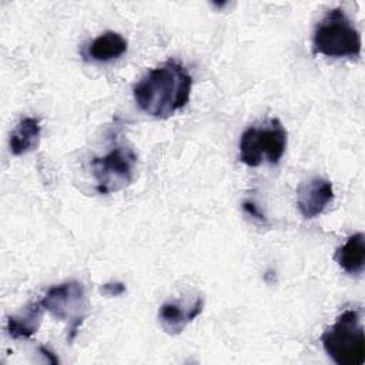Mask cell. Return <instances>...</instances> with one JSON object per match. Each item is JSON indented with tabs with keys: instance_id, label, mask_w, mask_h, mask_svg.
Returning <instances> with one entry per match:
<instances>
[{
	"instance_id": "1",
	"label": "cell",
	"mask_w": 365,
	"mask_h": 365,
	"mask_svg": "<svg viewBox=\"0 0 365 365\" xmlns=\"http://www.w3.org/2000/svg\"><path fill=\"white\" fill-rule=\"evenodd\" d=\"M192 77L184 66L174 60L164 61L145 73L134 86L135 104L145 114L168 118L190 101Z\"/></svg>"
},
{
	"instance_id": "2",
	"label": "cell",
	"mask_w": 365,
	"mask_h": 365,
	"mask_svg": "<svg viewBox=\"0 0 365 365\" xmlns=\"http://www.w3.org/2000/svg\"><path fill=\"white\" fill-rule=\"evenodd\" d=\"M361 34L341 7L331 9L318 21L312 37V50L332 58H355L361 54Z\"/></svg>"
},
{
	"instance_id": "12",
	"label": "cell",
	"mask_w": 365,
	"mask_h": 365,
	"mask_svg": "<svg viewBox=\"0 0 365 365\" xmlns=\"http://www.w3.org/2000/svg\"><path fill=\"white\" fill-rule=\"evenodd\" d=\"M44 308L41 307L40 301L30 304L23 314L11 315L7 318V332L13 339H27L31 338L40 324L43 317Z\"/></svg>"
},
{
	"instance_id": "14",
	"label": "cell",
	"mask_w": 365,
	"mask_h": 365,
	"mask_svg": "<svg viewBox=\"0 0 365 365\" xmlns=\"http://www.w3.org/2000/svg\"><path fill=\"white\" fill-rule=\"evenodd\" d=\"M244 210L248 212V214H251L252 217H255V218H258L259 221H265V218H264V215L258 211V208H257V205L254 204V202H250V201H245L244 202Z\"/></svg>"
},
{
	"instance_id": "4",
	"label": "cell",
	"mask_w": 365,
	"mask_h": 365,
	"mask_svg": "<svg viewBox=\"0 0 365 365\" xmlns=\"http://www.w3.org/2000/svg\"><path fill=\"white\" fill-rule=\"evenodd\" d=\"M287 148V130L278 118L247 128L240 138V161L248 167L278 164Z\"/></svg>"
},
{
	"instance_id": "7",
	"label": "cell",
	"mask_w": 365,
	"mask_h": 365,
	"mask_svg": "<svg viewBox=\"0 0 365 365\" xmlns=\"http://www.w3.org/2000/svg\"><path fill=\"white\" fill-rule=\"evenodd\" d=\"M334 200L332 182L322 177L304 181L297 188V205L304 218H315Z\"/></svg>"
},
{
	"instance_id": "3",
	"label": "cell",
	"mask_w": 365,
	"mask_h": 365,
	"mask_svg": "<svg viewBox=\"0 0 365 365\" xmlns=\"http://www.w3.org/2000/svg\"><path fill=\"white\" fill-rule=\"evenodd\" d=\"M322 346L336 365H362L365 361V335L361 314L349 308L321 336Z\"/></svg>"
},
{
	"instance_id": "13",
	"label": "cell",
	"mask_w": 365,
	"mask_h": 365,
	"mask_svg": "<svg viewBox=\"0 0 365 365\" xmlns=\"http://www.w3.org/2000/svg\"><path fill=\"white\" fill-rule=\"evenodd\" d=\"M100 292L106 297H118L125 292V285L123 282H107L100 288Z\"/></svg>"
},
{
	"instance_id": "9",
	"label": "cell",
	"mask_w": 365,
	"mask_h": 365,
	"mask_svg": "<svg viewBox=\"0 0 365 365\" xmlns=\"http://www.w3.org/2000/svg\"><path fill=\"white\" fill-rule=\"evenodd\" d=\"M127 51V40L115 31H104L91 40L83 51L86 60L111 61Z\"/></svg>"
},
{
	"instance_id": "8",
	"label": "cell",
	"mask_w": 365,
	"mask_h": 365,
	"mask_svg": "<svg viewBox=\"0 0 365 365\" xmlns=\"http://www.w3.org/2000/svg\"><path fill=\"white\" fill-rule=\"evenodd\" d=\"M202 298H197L187 308L178 302H165L158 309L160 325L168 334H180L191 321H194L202 312Z\"/></svg>"
},
{
	"instance_id": "6",
	"label": "cell",
	"mask_w": 365,
	"mask_h": 365,
	"mask_svg": "<svg viewBox=\"0 0 365 365\" xmlns=\"http://www.w3.org/2000/svg\"><path fill=\"white\" fill-rule=\"evenodd\" d=\"M137 157L128 147L118 145L103 157L91 160V173L100 194H110L125 188L134 177Z\"/></svg>"
},
{
	"instance_id": "11",
	"label": "cell",
	"mask_w": 365,
	"mask_h": 365,
	"mask_svg": "<svg viewBox=\"0 0 365 365\" xmlns=\"http://www.w3.org/2000/svg\"><path fill=\"white\" fill-rule=\"evenodd\" d=\"M40 121L36 117H24L19 121L16 128L10 134L9 145L14 155L26 154L34 150L40 141Z\"/></svg>"
},
{
	"instance_id": "10",
	"label": "cell",
	"mask_w": 365,
	"mask_h": 365,
	"mask_svg": "<svg viewBox=\"0 0 365 365\" xmlns=\"http://www.w3.org/2000/svg\"><path fill=\"white\" fill-rule=\"evenodd\" d=\"M335 259L338 265L351 275H359L365 267V237L356 232L336 250Z\"/></svg>"
},
{
	"instance_id": "5",
	"label": "cell",
	"mask_w": 365,
	"mask_h": 365,
	"mask_svg": "<svg viewBox=\"0 0 365 365\" xmlns=\"http://www.w3.org/2000/svg\"><path fill=\"white\" fill-rule=\"evenodd\" d=\"M40 304L54 318L68 322V341H73L86 314L84 287L78 281H66L53 285L47 289Z\"/></svg>"
}]
</instances>
